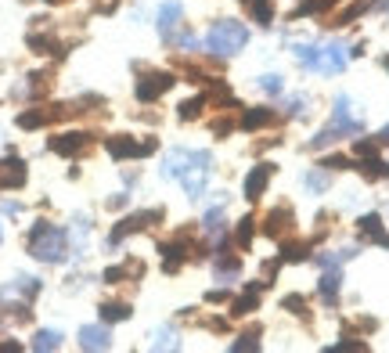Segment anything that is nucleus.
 <instances>
[{"label":"nucleus","mask_w":389,"mask_h":353,"mask_svg":"<svg viewBox=\"0 0 389 353\" xmlns=\"http://www.w3.org/2000/svg\"><path fill=\"white\" fill-rule=\"evenodd\" d=\"M375 8H389V0H375Z\"/></svg>","instance_id":"nucleus-43"},{"label":"nucleus","mask_w":389,"mask_h":353,"mask_svg":"<svg viewBox=\"0 0 389 353\" xmlns=\"http://www.w3.org/2000/svg\"><path fill=\"white\" fill-rule=\"evenodd\" d=\"M79 346L83 350H108L112 346V336H108V328H101V324H86V328H79Z\"/></svg>","instance_id":"nucleus-11"},{"label":"nucleus","mask_w":389,"mask_h":353,"mask_svg":"<svg viewBox=\"0 0 389 353\" xmlns=\"http://www.w3.org/2000/svg\"><path fill=\"white\" fill-rule=\"evenodd\" d=\"M181 18H184L181 4H162V8H159V33H162L166 40H177V36H181Z\"/></svg>","instance_id":"nucleus-10"},{"label":"nucleus","mask_w":389,"mask_h":353,"mask_svg":"<svg viewBox=\"0 0 389 353\" xmlns=\"http://www.w3.org/2000/svg\"><path fill=\"white\" fill-rule=\"evenodd\" d=\"M252 4V15H256V22L259 26H270V18H274V8H270V0H249Z\"/></svg>","instance_id":"nucleus-27"},{"label":"nucleus","mask_w":389,"mask_h":353,"mask_svg":"<svg viewBox=\"0 0 389 353\" xmlns=\"http://www.w3.org/2000/svg\"><path fill=\"white\" fill-rule=\"evenodd\" d=\"M29 253L43 263H61L69 253V238H65L61 227H51L47 220H40L29 231Z\"/></svg>","instance_id":"nucleus-1"},{"label":"nucleus","mask_w":389,"mask_h":353,"mask_svg":"<svg viewBox=\"0 0 389 353\" xmlns=\"http://www.w3.org/2000/svg\"><path fill=\"white\" fill-rule=\"evenodd\" d=\"M159 253H162V267H166V271H177V267L184 263V256H188L184 235H181L177 242H162V245H159Z\"/></svg>","instance_id":"nucleus-12"},{"label":"nucleus","mask_w":389,"mask_h":353,"mask_svg":"<svg viewBox=\"0 0 389 353\" xmlns=\"http://www.w3.org/2000/svg\"><path fill=\"white\" fill-rule=\"evenodd\" d=\"M61 346V331H54V328H43V331H36L33 336V350H58Z\"/></svg>","instance_id":"nucleus-22"},{"label":"nucleus","mask_w":389,"mask_h":353,"mask_svg":"<svg viewBox=\"0 0 389 353\" xmlns=\"http://www.w3.org/2000/svg\"><path fill=\"white\" fill-rule=\"evenodd\" d=\"M317 288H321V299L332 306V303L339 299V288H342V274L335 271V267H328V274L321 278V285H317Z\"/></svg>","instance_id":"nucleus-16"},{"label":"nucleus","mask_w":389,"mask_h":353,"mask_svg":"<svg viewBox=\"0 0 389 353\" xmlns=\"http://www.w3.org/2000/svg\"><path fill=\"white\" fill-rule=\"evenodd\" d=\"M375 148H379V141H357V155L364 159V155H375Z\"/></svg>","instance_id":"nucleus-36"},{"label":"nucleus","mask_w":389,"mask_h":353,"mask_svg":"<svg viewBox=\"0 0 389 353\" xmlns=\"http://www.w3.org/2000/svg\"><path fill=\"white\" fill-rule=\"evenodd\" d=\"M360 235L364 238H372V242H379V245H386L389 249V235H386V227H382V217L379 213H367V217H360Z\"/></svg>","instance_id":"nucleus-14"},{"label":"nucleus","mask_w":389,"mask_h":353,"mask_svg":"<svg viewBox=\"0 0 389 353\" xmlns=\"http://www.w3.org/2000/svg\"><path fill=\"white\" fill-rule=\"evenodd\" d=\"M26 184V162L22 159H4L0 162V191H11V188H22Z\"/></svg>","instance_id":"nucleus-8"},{"label":"nucleus","mask_w":389,"mask_h":353,"mask_svg":"<svg viewBox=\"0 0 389 353\" xmlns=\"http://www.w3.org/2000/svg\"><path fill=\"white\" fill-rule=\"evenodd\" d=\"M54 116H65V112H43V109H33V112H22V116H18V127H22V130H36V127H43V123L54 119Z\"/></svg>","instance_id":"nucleus-20"},{"label":"nucleus","mask_w":389,"mask_h":353,"mask_svg":"<svg viewBox=\"0 0 389 353\" xmlns=\"http://www.w3.org/2000/svg\"><path fill=\"white\" fill-rule=\"evenodd\" d=\"M184 166H188V152H184V148H173V152L166 155V162H162V177H169V180H181Z\"/></svg>","instance_id":"nucleus-17"},{"label":"nucleus","mask_w":389,"mask_h":353,"mask_svg":"<svg viewBox=\"0 0 389 353\" xmlns=\"http://www.w3.org/2000/svg\"><path fill=\"white\" fill-rule=\"evenodd\" d=\"M105 148H108V155H112V159H134V155H151V152H155V141L137 144L134 137L116 134V137H108V141H105Z\"/></svg>","instance_id":"nucleus-5"},{"label":"nucleus","mask_w":389,"mask_h":353,"mask_svg":"<svg viewBox=\"0 0 389 353\" xmlns=\"http://www.w3.org/2000/svg\"><path fill=\"white\" fill-rule=\"evenodd\" d=\"M126 317H130L126 303H101V321L105 324H116V321H126Z\"/></svg>","instance_id":"nucleus-23"},{"label":"nucleus","mask_w":389,"mask_h":353,"mask_svg":"<svg viewBox=\"0 0 389 353\" xmlns=\"http://www.w3.org/2000/svg\"><path fill=\"white\" fill-rule=\"evenodd\" d=\"M307 188H310V191H324V188H328V177H324L321 170L307 173Z\"/></svg>","instance_id":"nucleus-34"},{"label":"nucleus","mask_w":389,"mask_h":353,"mask_svg":"<svg viewBox=\"0 0 389 353\" xmlns=\"http://www.w3.org/2000/svg\"><path fill=\"white\" fill-rule=\"evenodd\" d=\"M321 166H328V170H346V166H350V159H342V155H332V159H324Z\"/></svg>","instance_id":"nucleus-37"},{"label":"nucleus","mask_w":389,"mask_h":353,"mask_svg":"<svg viewBox=\"0 0 389 353\" xmlns=\"http://www.w3.org/2000/svg\"><path fill=\"white\" fill-rule=\"evenodd\" d=\"M209 173H213V155L209 152H188V166H184L181 180H184V188H188L191 198H202L206 195Z\"/></svg>","instance_id":"nucleus-3"},{"label":"nucleus","mask_w":389,"mask_h":353,"mask_svg":"<svg viewBox=\"0 0 389 353\" xmlns=\"http://www.w3.org/2000/svg\"><path fill=\"white\" fill-rule=\"evenodd\" d=\"M259 91H267V94H281V91H285V79H281L277 72H267V76H259Z\"/></svg>","instance_id":"nucleus-29"},{"label":"nucleus","mask_w":389,"mask_h":353,"mask_svg":"<svg viewBox=\"0 0 389 353\" xmlns=\"http://www.w3.org/2000/svg\"><path fill=\"white\" fill-rule=\"evenodd\" d=\"M303 105H307L303 97H292V101H289V112H292V116H299V112H303Z\"/></svg>","instance_id":"nucleus-40"},{"label":"nucleus","mask_w":389,"mask_h":353,"mask_svg":"<svg viewBox=\"0 0 389 353\" xmlns=\"http://www.w3.org/2000/svg\"><path fill=\"white\" fill-rule=\"evenodd\" d=\"M83 144H86L83 134H61V137H51V141H47V148H51L54 155H65V159H69V155H76V152L83 148Z\"/></svg>","instance_id":"nucleus-13"},{"label":"nucleus","mask_w":389,"mask_h":353,"mask_svg":"<svg viewBox=\"0 0 389 353\" xmlns=\"http://www.w3.org/2000/svg\"><path fill=\"white\" fill-rule=\"evenodd\" d=\"M346 58H350V47H346V44H328V47H321V58H317V69H314V72L335 76V72L346 69Z\"/></svg>","instance_id":"nucleus-6"},{"label":"nucleus","mask_w":389,"mask_h":353,"mask_svg":"<svg viewBox=\"0 0 389 353\" xmlns=\"http://www.w3.org/2000/svg\"><path fill=\"white\" fill-rule=\"evenodd\" d=\"M270 119H274L270 109H249V112L242 116V130H259V127H267Z\"/></svg>","instance_id":"nucleus-21"},{"label":"nucleus","mask_w":389,"mask_h":353,"mask_svg":"<svg viewBox=\"0 0 389 353\" xmlns=\"http://www.w3.org/2000/svg\"><path fill=\"white\" fill-rule=\"evenodd\" d=\"M364 8H367V4H353V8H346V11L339 15V22H335V26H350V22H353V18H357Z\"/></svg>","instance_id":"nucleus-35"},{"label":"nucleus","mask_w":389,"mask_h":353,"mask_svg":"<svg viewBox=\"0 0 389 353\" xmlns=\"http://www.w3.org/2000/svg\"><path fill=\"white\" fill-rule=\"evenodd\" d=\"M151 346H155V350L169 346V350H173V346H177V339H173V331H169V328H159V331H155V339H151Z\"/></svg>","instance_id":"nucleus-33"},{"label":"nucleus","mask_w":389,"mask_h":353,"mask_svg":"<svg viewBox=\"0 0 389 353\" xmlns=\"http://www.w3.org/2000/svg\"><path fill=\"white\" fill-rule=\"evenodd\" d=\"M292 51H296V58H299V65H307V69H317L321 47H314V44H296Z\"/></svg>","instance_id":"nucleus-24"},{"label":"nucleus","mask_w":389,"mask_h":353,"mask_svg":"<svg viewBox=\"0 0 389 353\" xmlns=\"http://www.w3.org/2000/svg\"><path fill=\"white\" fill-rule=\"evenodd\" d=\"M357 170H360L367 180H386V177H389V162H382V159H375V155H364V162L357 166Z\"/></svg>","instance_id":"nucleus-19"},{"label":"nucleus","mask_w":389,"mask_h":353,"mask_svg":"<svg viewBox=\"0 0 389 353\" xmlns=\"http://www.w3.org/2000/svg\"><path fill=\"white\" fill-rule=\"evenodd\" d=\"M245 44H249V29L242 22H234V18H220V22L209 29V36H206V47L213 54H220V58L238 54Z\"/></svg>","instance_id":"nucleus-2"},{"label":"nucleus","mask_w":389,"mask_h":353,"mask_svg":"<svg viewBox=\"0 0 389 353\" xmlns=\"http://www.w3.org/2000/svg\"><path fill=\"white\" fill-rule=\"evenodd\" d=\"M256 346H259V331H256V328H252V331H245V336L238 339V343H231V350H234V353H245V350H256Z\"/></svg>","instance_id":"nucleus-31"},{"label":"nucleus","mask_w":389,"mask_h":353,"mask_svg":"<svg viewBox=\"0 0 389 353\" xmlns=\"http://www.w3.org/2000/svg\"><path fill=\"white\" fill-rule=\"evenodd\" d=\"M224 223H227L224 205H216V210H209V213H206V220H202V227H206L209 235H220V231H224Z\"/></svg>","instance_id":"nucleus-25"},{"label":"nucleus","mask_w":389,"mask_h":353,"mask_svg":"<svg viewBox=\"0 0 389 353\" xmlns=\"http://www.w3.org/2000/svg\"><path fill=\"white\" fill-rule=\"evenodd\" d=\"M206 299H209V303H220V299H227V292H220V288H216V292H209Z\"/></svg>","instance_id":"nucleus-41"},{"label":"nucleus","mask_w":389,"mask_h":353,"mask_svg":"<svg viewBox=\"0 0 389 353\" xmlns=\"http://www.w3.org/2000/svg\"><path fill=\"white\" fill-rule=\"evenodd\" d=\"M252 235H256V220H252V217L238 220V245L249 249V245H252Z\"/></svg>","instance_id":"nucleus-28"},{"label":"nucleus","mask_w":389,"mask_h":353,"mask_svg":"<svg viewBox=\"0 0 389 353\" xmlns=\"http://www.w3.org/2000/svg\"><path fill=\"white\" fill-rule=\"evenodd\" d=\"M47 4H58V0H47Z\"/></svg>","instance_id":"nucleus-45"},{"label":"nucleus","mask_w":389,"mask_h":353,"mask_svg":"<svg viewBox=\"0 0 389 353\" xmlns=\"http://www.w3.org/2000/svg\"><path fill=\"white\" fill-rule=\"evenodd\" d=\"M259 285H267V281H259ZM259 285H249V288H245V296H242V299H234V306H231V314H234V317H245V314H252V310H256V303H259V296H256V292H259Z\"/></svg>","instance_id":"nucleus-18"},{"label":"nucleus","mask_w":389,"mask_h":353,"mask_svg":"<svg viewBox=\"0 0 389 353\" xmlns=\"http://www.w3.org/2000/svg\"><path fill=\"white\" fill-rule=\"evenodd\" d=\"M335 0H303V4L292 11V18H307V15H317V11H324V8H332Z\"/></svg>","instance_id":"nucleus-26"},{"label":"nucleus","mask_w":389,"mask_h":353,"mask_svg":"<svg viewBox=\"0 0 389 353\" xmlns=\"http://www.w3.org/2000/svg\"><path fill=\"white\" fill-rule=\"evenodd\" d=\"M332 350H335V353H339V350H357V353H360V350H367V346H364V343H335Z\"/></svg>","instance_id":"nucleus-39"},{"label":"nucleus","mask_w":389,"mask_h":353,"mask_svg":"<svg viewBox=\"0 0 389 353\" xmlns=\"http://www.w3.org/2000/svg\"><path fill=\"white\" fill-rule=\"evenodd\" d=\"M264 231H267L270 238H281L285 231H292V210H289V205H285V210H274V213L267 217V227H264Z\"/></svg>","instance_id":"nucleus-15"},{"label":"nucleus","mask_w":389,"mask_h":353,"mask_svg":"<svg viewBox=\"0 0 389 353\" xmlns=\"http://www.w3.org/2000/svg\"><path fill=\"white\" fill-rule=\"evenodd\" d=\"M270 173H274V166L270 162H259V166H252V173L245 177V198H259L267 191V184H270Z\"/></svg>","instance_id":"nucleus-9"},{"label":"nucleus","mask_w":389,"mask_h":353,"mask_svg":"<svg viewBox=\"0 0 389 353\" xmlns=\"http://www.w3.org/2000/svg\"><path fill=\"white\" fill-rule=\"evenodd\" d=\"M285 306H289V310H296V314H307V310H303V306H307V303H303V296H289V299H285Z\"/></svg>","instance_id":"nucleus-38"},{"label":"nucleus","mask_w":389,"mask_h":353,"mask_svg":"<svg viewBox=\"0 0 389 353\" xmlns=\"http://www.w3.org/2000/svg\"><path fill=\"white\" fill-rule=\"evenodd\" d=\"M379 144H389V127H386V130L379 134Z\"/></svg>","instance_id":"nucleus-42"},{"label":"nucleus","mask_w":389,"mask_h":353,"mask_svg":"<svg viewBox=\"0 0 389 353\" xmlns=\"http://www.w3.org/2000/svg\"><path fill=\"white\" fill-rule=\"evenodd\" d=\"M155 220H162V210H141V213H134V217H126L112 235H108V245H119L126 235H134V231H144V227H151Z\"/></svg>","instance_id":"nucleus-4"},{"label":"nucleus","mask_w":389,"mask_h":353,"mask_svg":"<svg viewBox=\"0 0 389 353\" xmlns=\"http://www.w3.org/2000/svg\"><path fill=\"white\" fill-rule=\"evenodd\" d=\"M281 260H285V263H299V260H307V245H285V249H281Z\"/></svg>","instance_id":"nucleus-32"},{"label":"nucleus","mask_w":389,"mask_h":353,"mask_svg":"<svg viewBox=\"0 0 389 353\" xmlns=\"http://www.w3.org/2000/svg\"><path fill=\"white\" fill-rule=\"evenodd\" d=\"M173 87V76L169 72H151L144 79H137V101H159V94H166Z\"/></svg>","instance_id":"nucleus-7"},{"label":"nucleus","mask_w":389,"mask_h":353,"mask_svg":"<svg viewBox=\"0 0 389 353\" xmlns=\"http://www.w3.org/2000/svg\"><path fill=\"white\" fill-rule=\"evenodd\" d=\"M382 69H386V72H389V54H386V58H382Z\"/></svg>","instance_id":"nucleus-44"},{"label":"nucleus","mask_w":389,"mask_h":353,"mask_svg":"<svg viewBox=\"0 0 389 353\" xmlns=\"http://www.w3.org/2000/svg\"><path fill=\"white\" fill-rule=\"evenodd\" d=\"M202 105H206V97L199 94V97H188V101H181V119H194L202 112Z\"/></svg>","instance_id":"nucleus-30"}]
</instances>
